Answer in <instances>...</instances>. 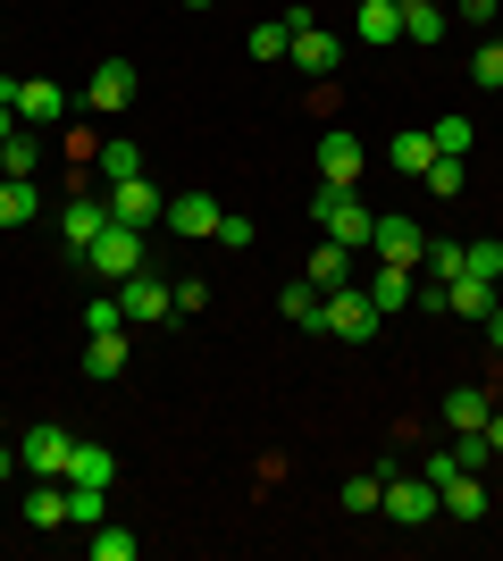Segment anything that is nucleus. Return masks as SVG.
Masks as SVG:
<instances>
[{"label":"nucleus","mask_w":503,"mask_h":561,"mask_svg":"<svg viewBox=\"0 0 503 561\" xmlns=\"http://www.w3.org/2000/svg\"><path fill=\"white\" fill-rule=\"evenodd\" d=\"M34 210H43V193H34V176H0V227H25Z\"/></svg>","instance_id":"5701e85b"},{"label":"nucleus","mask_w":503,"mask_h":561,"mask_svg":"<svg viewBox=\"0 0 503 561\" xmlns=\"http://www.w3.org/2000/svg\"><path fill=\"white\" fill-rule=\"evenodd\" d=\"M361 294H369V302H378V319H386V310H403V302H411V268H395V260H378V268L361 277Z\"/></svg>","instance_id":"a211bd4d"},{"label":"nucleus","mask_w":503,"mask_h":561,"mask_svg":"<svg viewBox=\"0 0 503 561\" xmlns=\"http://www.w3.org/2000/svg\"><path fill=\"white\" fill-rule=\"evenodd\" d=\"M185 9H210V0H185Z\"/></svg>","instance_id":"a18cd8bd"},{"label":"nucleus","mask_w":503,"mask_h":561,"mask_svg":"<svg viewBox=\"0 0 503 561\" xmlns=\"http://www.w3.org/2000/svg\"><path fill=\"white\" fill-rule=\"evenodd\" d=\"M286 50H294V18H261L252 25V59H261V68H277Z\"/></svg>","instance_id":"393cba45"},{"label":"nucleus","mask_w":503,"mask_h":561,"mask_svg":"<svg viewBox=\"0 0 503 561\" xmlns=\"http://www.w3.org/2000/svg\"><path fill=\"white\" fill-rule=\"evenodd\" d=\"M68 461H76V436L59 420H34L18 436V469H34V478H68Z\"/></svg>","instance_id":"39448f33"},{"label":"nucleus","mask_w":503,"mask_h":561,"mask_svg":"<svg viewBox=\"0 0 503 561\" xmlns=\"http://www.w3.org/2000/svg\"><path fill=\"white\" fill-rule=\"evenodd\" d=\"M302 277H311L319 294H335V285H353V252H344V243H328V234H319V252H311V268H302Z\"/></svg>","instance_id":"aec40b11"},{"label":"nucleus","mask_w":503,"mask_h":561,"mask_svg":"<svg viewBox=\"0 0 503 561\" xmlns=\"http://www.w3.org/2000/svg\"><path fill=\"white\" fill-rule=\"evenodd\" d=\"M0 445H9V420H0Z\"/></svg>","instance_id":"49530a36"},{"label":"nucleus","mask_w":503,"mask_h":561,"mask_svg":"<svg viewBox=\"0 0 503 561\" xmlns=\"http://www.w3.org/2000/svg\"><path fill=\"white\" fill-rule=\"evenodd\" d=\"M353 34L361 43H403V0H361V18H353Z\"/></svg>","instance_id":"dca6fc26"},{"label":"nucleus","mask_w":503,"mask_h":561,"mask_svg":"<svg viewBox=\"0 0 503 561\" xmlns=\"http://www.w3.org/2000/svg\"><path fill=\"white\" fill-rule=\"evenodd\" d=\"M160 218H168L176 234H218V218H227V210H218L210 193H176V202H168Z\"/></svg>","instance_id":"2eb2a0df"},{"label":"nucleus","mask_w":503,"mask_h":561,"mask_svg":"<svg viewBox=\"0 0 503 561\" xmlns=\"http://www.w3.org/2000/svg\"><path fill=\"white\" fill-rule=\"evenodd\" d=\"M454 9H461L470 25H495V9H503V0H454Z\"/></svg>","instance_id":"79ce46f5"},{"label":"nucleus","mask_w":503,"mask_h":561,"mask_svg":"<svg viewBox=\"0 0 503 561\" xmlns=\"http://www.w3.org/2000/svg\"><path fill=\"white\" fill-rule=\"evenodd\" d=\"M110 227V202H68V210H59V234H68V252L84 260L93 252V234Z\"/></svg>","instance_id":"4468645a"},{"label":"nucleus","mask_w":503,"mask_h":561,"mask_svg":"<svg viewBox=\"0 0 503 561\" xmlns=\"http://www.w3.org/2000/svg\"><path fill=\"white\" fill-rule=\"evenodd\" d=\"M470 84H487V93L503 84V34H495V43H479V59H470Z\"/></svg>","instance_id":"e433bc0d"},{"label":"nucleus","mask_w":503,"mask_h":561,"mask_svg":"<svg viewBox=\"0 0 503 561\" xmlns=\"http://www.w3.org/2000/svg\"><path fill=\"white\" fill-rule=\"evenodd\" d=\"M84 268H93L101 285H118L144 268V227H126V218H110V227L93 234V252H84Z\"/></svg>","instance_id":"7ed1b4c3"},{"label":"nucleus","mask_w":503,"mask_h":561,"mask_svg":"<svg viewBox=\"0 0 503 561\" xmlns=\"http://www.w3.org/2000/svg\"><path fill=\"white\" fill-rule=\"evenodd\" d=\"M126 360H135V335H93V344H84V377H118Z\"/></svg>","instance_id":"412c9836"},{"label":"nucleus","mask_w":503,"mask_h":561,"mask_svg":"<svg viewBox=\"0 0 503 561\" xmlns=\"http://www.w3.org/2000/svg\"><path fill=\"white\" fill-rule=\"evenodd\" d=\"M135 553H144V537H126L118 519H101V528H93V561H135Z\"/></svg>","instance_id":"2f4dec72"},{"label":"nucleus","mask_w":503,"mask_h":561,"mask_svg":"<svg viewBox=\"0 0 503 561\" xmlns=\"http://www.w3.org/2000/svg\"><path fill=\"white\" fill-rule=\"evenodd\" d=\"M9 93H18V126H34V135L68 117V93H59L50 76H25V84H18V76H9Z\"/></svg>","instance_id":"6e6552de"},{"label":"nucleus","mask_w":503,"mask_h":561,"mask_svg":"<svg viewBox=\"0 0 503 561\" xmlns=\"http://www.w3.org/2000/svg\"><path fill=\"white\" fill-rule=\"evenodd\" d=\"M277 310H286L294 328H319V285L302 277V285H286V294H277Z\"/></svg>","instance_id":"473e14b6"},{"label":"nucleus","mask_w":503,"mask_h":561,"mask_svg":"<svg viewBox=\"0 0 503 561\" xmlns=\"http://www.w3.org/2000/svg\"><path fill=\"white\" fill-rule=\"evenodd\" d=\"M445 319H495V285L487 277H445Z\"/></svg>","instance_id":"ddd939ff"},{"label":"nucleus","mask_w":503,"mask_h":561,"mask_svg":"<svg viewBox=\"0 0 503 561\" xmlns=\"http://www.w3.org/2000/svg\"><path fill=\"white\" fill-rule=\"evenodd\" d=\"M25 519L34 528H68V478H43V486L25 494Z\"/></svg>","instance_id":"4be33fe9"},{"label":"nucleus","mask_w":503,"mask_h":561,"mask_svg":"<svg viewBox=\"0 0 503 561\" xmlns=\"http://www.w3.org/2000/svg\"><path fill=\"white\" fill-rule=\"evenodd\" d=\"M420 185H428L436 202H461V160H445V151H436V160L420 168Z\"/></svg>","instance_id":"72a5a7b5"},{"label":"nucleus","mask_w":503,"mask_h":561,"mask_svg":"<svg viewBox=\"0 0 503 561\" xmlns=\"http://www.w3.org/2000/svg\"><path fill=\"white\" fill-rule=\"evenodd\" d=\"M386 160L403 168V176H420V168L436 160V142H428V126H420V135H395V142H386Z\"/></svg>","instance_id":"c756f323"},{"label":"nucleus","mask_w":503,"mask_h":561,"mask_svg":"<svg viewBox=\"0 0 503 561\" xmlns=\"http://www.w3.org/2000/svg\"><path fill=\"white\" fill-rule=\"evenodd\" d=\"M93 160H101V185H118V176H144V151H135L126 135H110V142L93 151Z\"/></svg>","instance_id":"a878e982"},{"label":"nucleus","mask_w":503,"mask_h":561,"mask_svg":"<svg viewBox=\"0 0 503 561\" xmlns=\"http://www.w3.org/2000/svg\"><path fill=\"white\" fill-rule=\"evenodd\" d=\"M101 202H110V218H126V227H151V218L168 210V193L151 185V176H118V185L101 193Z\"/></svg>","instance_id":"9d476101"},{"label":"nucleus","mask_w":503,"mask_h":561,"mask_svg":"<svg viewBox=\"0 0 503 561\" xmlns=\"http://www.w3.org/2000/svg\"><path fill=\"white\" fill-rule=\"evenodd\" d=\"M319 185H361V135L319 126Z\"/></svg>","instance_id":"9b49d317"},{"label":"nucleus","mask_w":503,"mask_h":561,"mask_svg":"<svg viewBox=\"0 0 503 561\" xmlns=\"http://www.w3.org/2000/svg\"><path fill=\"white\" fill-rule=\"evenodd\" d=\"M487 411H495V394H487V386H454V394H445V427H454V436L487 427Z\"/></svg>","instance_id":"6ab92c4d"},{"label":"nucleus","mask_w":503,"mask_h":561,"mask_svg":"<svg viewBox=\"0 0 503 561\" xmlns=\"http://www.w3.org/2000/svg\"><path fill=\"white\" fill-rule=\"evenodd\" d=\"M461 277H487V285L503 277V243H495V234H479V243H461Z\"/></svg>","instance_id":"7c9ffc66"},{"label":"nucleus","mask_w":503,"mask_h":561,"mask_svg":"<svg viewBox=\"0 0 503 561\" xmlns=\"http://www.w3.org/2000/svg\"><path fill=\"white\" fill-rule=\"evenodd\" d=\"M386 319H378V302L361 294V285H335V294H319V335H335V344H369Z\"/></svg>","instance_id":"f03ea898"},{"label":"nucleus","mask_w":503,"mask_h":561,"mask_svg":"<svg viewBox=\"0 0 503 561\" xmlns=\"http://www.w3.org/2000/svg\"><path fill=\"white\" fill-rule=\"evenodd\" d=\"M495 461V445H487L479 427H470V436H454V469H487Z\"/></svg>","instance_id":"4c0bfd02"},{"label":"nucleus","mask_w":503,"mask_h":561,"mask_svg":"<svg viewBox=\"0 0 503 561\" xmlns=\"http://www.w3.org/2000/svg\"><path fill=\"white\" fill-rule=\"evenodd\" d=\"M311 227L328 234V243H344V252H361V243H369V227H378V210H369V202H361L353 185H319Z\"/></svg>","instance_id":"f257e3e1"},{"label":"nucleus","mask_w":503,"mask_h":561,"mask_svg":"<svg viewBox=\"0 0 503 561\" xmlns=\"http://www.w3.org/2000/svg\"><path fill=\"white\" fill-rule=\"evenodd\" d=\"M487 445H495V461H503V411H487V427H479Z\"/></svg>","instance_id":"37998d69"},{"label":"nucleus","mask_w":503,"mask_h":561,"mask_svg":"<svg viewBox=\"0 0 503 561\" xmlns=\"http://www.w3.org/2000/svg\"><path fill=\"white\" fill-rule=\"evenodd\" d=\"M126 101H135V68H126V59H101L93 68V84H84V110H126Z\"/></svg>","instance_id":"f8f14e48"},{"label":"nucleus","mask_w":503,"mask_h":561,"mask_svg":"<svg viewBox=\"0 0 503 561\" xmlns=\"http://www.w3.org/2000/svg\"><path fill=\"white\" fill-rule=\"evenodd\" d=\"M286 18H294V50H286V59H294V68H311L319 84H328V68L344 59V43H335L319 18H302V9H286Z\"/></svg>","instance_id":"423d86ee"},{"label":"nucleus","mask_w":503,"mask_h":561,"mask_svg":"<svg viewBox=\"0 0 503 561\" xmlns=\"http://www.w3.org/2000/svg\"><path fill=\"white\" fill-rule=\"evenodd\" d=\"M18 135V93H9V76H0V142Z\"/></svg>","instance_id":"a19ab883"},{"label":"nucleus","mask_w":503,"mask_h":561,"mask_svg":"<svg viewBox=\"0 0 503 561\" xmlns=\"http://www.w3.org/2000/svg\"><path fill=\"white\" fill-rule=\"evenodd\" d=\"M487 344H495V352H503V302H495V319H487Z\"/></svg>","instance_id":"c03bdc74"},{"label":"nucleus","mask_w":503,"mask_h":561,"mask_svg":"<svg viewBox=\"0 0 503 561\" xmlns=\"http://www.w3.org/2000/svg\"><path fill=\"white\" fill-rule=\"evenodd\" d=\"M118 328H126L118 294H101V302H84V335H118Z\"/></svg>","instance_id":"c9c22d12"},{"label":"nucleus","mask_w":503,"mask_h":561,"mask_svg":"<svg viewBox=\"0 0 503 561\" xmlns=\"http://www.w3.org/2000/svg\"><path fill=\"white\" fill-rule=\"evenodd\" d=\"M378 494H386V478H369V469H361V478H344V486H335V503H344V512H378Z\"/></svg>","instance_id":"f704fd0d"},{"label":"nucleus","mask_w":503,"mask_h":561,"mask_svg":"<svg viewBox=\"0 0 503 561\" xmlns=\"http://www.w3.org/2000/svg\"><path fill=\"white\" fill-rule=\"evenodd\" d=\"M34 168H43V135H34V126H18V135L0 142V176H34Z\"/></svg>","instance_id":"b1692460"},{"label":"nucleus","mask_w":503,"mask_h":561,"mask_svg":"<svg viewBox=\"0 0 503 561\" xmlns=\"http://www.w3.org/2000/svg\"><path fill=\"white\" fill-rule=\"evenodd\" d=\"M176 310H185V319H193V310H210V285L185 277V285H176Z\"/></svg>","instance_id":"ea45409f"},{"label":"nucleus","mask_w":503,"mask_h":561,"mask_svg":"<svg viewBox=\"0 0 503 561\" xmlns=\"http://www.w3.org/2000/svg\"><path fill=\"white\" fill-rule=\"evenodd\" d=\"M118 310H126V328H151V319H168L176 310V285H160V277H118Z\"/></svg>","instance_id":"0eeeda50"},{"label":"nucleus","mask_w":503,"mask_h":561,"mask_svg":"<svg viewBox=\"0 0 503 561\" xmlns=\"http://www.w3.org/2000/svg\"><path fill=\"white\" fill-rule=\"evenodd\" d=\"M68 486H118V453H110V445H84V436H76Z\"/></svg>","instance_id":"f3484780"},{"label":"nucleus","mask_w":503,"mask_h":561,"mask_svg":"<svg viewBox=\"0 0 503 561\" xmlns=\"http://www.w3.org/2000/svg\"><path fill=\"white\" fill-rule=\"evenodd\" d=\"M378 512L395 519V528H428L436 519V486H428V469H395L378 494Z\"/></svg>","instance_id":"20e7f679"},{"label":"nucleus","mask_w":503,"mask_h":561,"mask_svg":"<svg viewBox=\"0 0 503 561\" xmlns=\"http://www.w3.org/2000/svg\"><path fill=\"white\" fill-rule=\"evenodd\" d=\"M445 34V0H403V43H436Z\"/></svg>","instance_id":"bb28decb"},{"label":"nucleus","mask_w":503,"mask_h":561,"mask_svg":"<svg viewBox=\"0 0 503 561\" xmlns=\"http://www.w3.org/2000/svg\"><path fill=\"white\" fill-rule=\"evenodd\" d=\"M110 519V486H68V528H101Z\"/></svg>","instance_id":"cd10ccee"},{"label":"nucleus","mask_w":503,"mask_h":561,"mask_svg":"<svg viewBox=\"0 0 503 561\" xmlns=\"http://www.w3.org/2000/svg\"><path fill=\"white\" fill-rule=\"evenodd\" d=\"M210 243H227V252H252L261 234H252V218H236V210H227V218H218V234H210Z\"/></svg>","instance_id":"58836bf2"},{"label":"nucleus","mask_w":503,"mask_h":561,"mask_svg":"<svg viewBox=\"0 0 503 561\" xmlns=\"http://www.w3.org/2000/svg\"><path fill=\"white\" fill-rule=\"evenodd\" d=\"M428 142H436V151H445V160H461V151H470V142H479V126H470V117H436V126H428Z\"/></svg>","instance_id":"c85d7f7f"},{"label":"nucleus","mask_w":503,"mask_h":561,"mask_svg":"<svg viewBox=\"0 0 503 561\" xmlns=\"http://www.w3.org/2000/svg\"><path fill=\"white\" fill-rule=\"evenodd\" d=\"M369 252L395 260V268H420V260H428V234H420V218H378V227H369Z\"/></svg>","instance_id":"1a4fd4ad"}]
</instances>
